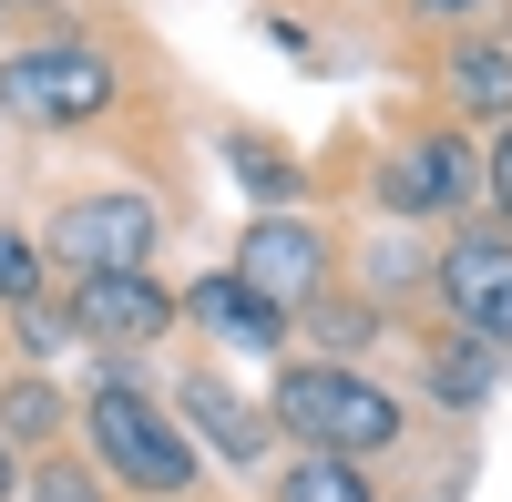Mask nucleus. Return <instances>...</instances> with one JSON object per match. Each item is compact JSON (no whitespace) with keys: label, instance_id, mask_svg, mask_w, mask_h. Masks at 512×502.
<instances>
[{"label":"nucleus","instance_id":"obj_1","mask_svg":"<svg viewBox=\"0 0 512 502\" xmlns=\"http://www.w3.org/2000/svg\"><path fill=\"white\" fill-rule=\"evenodd\" d=\"M277 421L297 431V451L369 462V451L400 441V400L379 390V380H359V369H338V359H308V369H287V380H277Z\"/></svg>","mask_w":512,"mask_h":502},{"label":"nucleus","instance_id":"obj_2","mask_svg":"<svg viewBox=\"0 0 512 502\" xmlns=\"http://www.w3.org/2000/svg\"><path fill=\"white\" fill-rule=\"evenodd\" d=\"M113 62L93 52V41H31V52L0 62V113L31 123V134H82V123L113 113Z\"/></svg>","mask_w":512,"mask_h":502},{"label":"nucleus","instance_id":"obj_3","mask_svg":"<svg viewBox=\"0 0 512 502\" xmlns=\"http://www.w3.org/2000/svg\"><path fill=\"white\" fill-rule=\"evenodd\" d=\"M82 431H93V451H103V472L113 482H134V492H154V502H175L185 482H195V451H185V431L164 421V410L123 380H93V400H82Z\"/></svg>","mask_w":512,"mask_h":502},{"label":"nucleus","instance_id":"obj_4","mask_svg":"<svg viewBox=\"0 0 512 502\" xmlns=\"http://www.w3.org/2000/svg\"><path fill=\"white\" fill-rule=\"evenodd\" d=\"M154 236H164L154 195L113 185V195H72L62 216H52V246H41V257H62V267H82V277H113V267H144Z\"/></svg>","mask_w":512,"mask_h":502},{"label":"nucleus","instance_id":"obj_5","mask_svg":"<svg viewBox=\"0 0 512 502\" xmlns=\"http://www.w3.org/2000/svg\"><path fill=\"white\" fill-rule=\"evenodd\" d=\"M226 277H246L267 308H318L328 298V236L308 226V216H256L246 236H236V267Z\"/></svg>","mask_w":512,"mask_h":502},{"label":"nucleus","instance_id":"obj_6","mask_svg":"<svg viewBox=\"0 0 512 502\" xmlns=\"http://www.w3.org/2000/svg\"><path fill=\"white\" fill-rule=\"evenodd\" d=\"M431 287L461 308V328H472L482 349H512V236H461L431 257Z\"/></svg>","mask_w":512,"mask_h":502},{"label":"nucleus","instance_id":"obj_7","mask_svg":"<svg viewBox=\"0 0 512 502\" xmlns=\"http://www.w3.org/2000/svg\"><path fill=\"white\" fill-rule=\"evenodd\" d=\"M72 328L82 339H103V349H123V339H164L175 328V298L144 277V267H113V277H82V298H72Z\"/></svg>","mask_w":512,"mask_h":502},{"label":"nucleus","instance_id":"obj_8","mask_svg":"<svg viewBox=\"0 0 512 502\" xmlns=\"http://www.w3.org/2000/svg\"><path fill=\"white\" fill-rule=\"evenodd\" d=\"M472 185H482V154L461 134H431V144H410L390 175H379V205H390V216H451Z\"/></svg>","mask_w":512,"mask_h":502},{"label":"nucleus","instance_id":"obj_9","mask_svg":"<svg viewBox=\"0 0 512 502\" xmlns=\"http://www.w3.org/2000/svg\"><path fill=\"white\" fill-rule=\"evenodd\" d=\"M185 318L216 328L226 349H287V308H267L246 277H195V287H185Z\"/></svg>","mask_w":512,"mask_h":502},{"label":"nucleus","instance_id":"obj_10","mask_svg":"<svg viewBox=\"0 0 512 502\" xmlns=\"http://www.w3.org/2000/svg\"><path fill=\"white\" fill-rule=\"evenodd\" d=\"M175 410H185V421L226 451V462H256V451H267V421H256V410H246V400L216 380V369H195V380L175 390Z\"/></svg>","mask_w":512,"mask_h":502},{"label":"nucleus","instance_id":"obj_11","mask_svg":"<svg viewBox=\"0 0 512 502\" xmlns=\"http://www.w3.org/2000/svg\"><path fill=\"white\" fill-rule=\"evenodd\" d=\"M277 502H379V492H369L359 462H338V451H297L287 482H277Z\"/></svg>","mask_w":512,"mask_h":502},{"label":"nucleus","instance_id":"obj_12","mask_svg":"<svg viewBox=\"0 0 512 502\" xmlns=\"http://www.w3.org/2000/svg\"><path fill=\"white\" fill-rule=\"evenodd\" d=\"M451 93H461V113H502L512 123V52H492V41L451 52Z\"/></svg>","mask_w":512,"mask_h":502},{"label":"nucleus","instance_id":"obj_13","mask_svg":"<svg viewBox=\"0 0 512 502\" xmlns=\"http://www.w3.org/2000/svg\"><path fill=\"white\" fill-rule=\"evenodd\" d=\"M62 421H72V410H62L52 380H11V390H0V441H52Z\"/></svg>","mask_w":512,"mask_h":502},{"label":"nucleus","instance_id":"obj_14","mask_svg":"<svg viewBox=\"0 0 512 502\" xmlns=\"http://www.w3.org/2000/svg\"><path fill=\"white\" fill-rule=\"evenodd\" d=\"M41 277H52V257H41V236L0 226V308H31V298H41Z\"/></svg>","mask_w":512,"mask_h":502},{"label":"nucleus","instance_id":"obj_15","mask_svg":"<svg viewBox=\"0 0 512 502\" xmlns=\"http://www.w3.org/2000/svg\"><path fill=\"white\" fill-rule=\"evenodd\" d=\"M236 164H246V195H267V216H287V195H297V164H287L277 144H256V134H236Z\"/></svg>","mask_w":512,"mask_h":502},{"label":"nucleus","instance_id":"obj_16","mask_svg":"<svg viewBox=\"0 0 512 502\" xmlns=\"http://www.w3.org/2000/svg\"><path fill=\"white\" fill-rule=\"evenodd\" d=\"M431 390H441L451 410H472V400L492 390V359H482V349H441V359H431Z\"/></svg>","mask_w":512,"mask_h":502},{"label":"nucleus","instance_id":"obj_17","mask_svg":"<svg viewBox=\"0 0 512 502\" xmlns=\"http://www.w3.org/2000/svg\"><path fill=\"white\" fill-rule=\"evenodd\" d=\"M62 339H72V318H52L41 298H31V308H11V349H21V359H52Z\"/></svg>","mask_w":512,"mask_h":502},{"label":"nucleus","instance_id":"obj_18","mask_svg":"<svg viewBox=\"0 0 512 502\" xmlns=\"http://www.w3.org/2000/svg\"><path fill=\"white\" fill-rule=\"evenodd\" d=\"M31 502H103V472H82V462H41V472H31Z\"/></svg>","mask_w":512,"mask_h":502},{"label":"nucleus","instance_id":"obj_19","mask_svg":"<svg viewBox=\"0 0 512 502\" xmlns=\"http://www.w3.org/2000/svg\"><path fill=\"white\" fill-rule=\"evenodd\" d=\"M410 277H431L410 246H379V257H369V287H379V298H390V287H410Z\"/></svg>","mask_w":512,"mask_h":502},{"label":"nucleus","instance_id":"obj_20","mask_svg":"<svg viewBox=\"0 0 512 502\" xmlns=\"http://www.w3.org/2000/svg\"><path fill=\"white\" fill-rule=\"evenodd\" d=\"M482 195L512 216V123H502V144H492V164H482Z\"/></svg>","mask_w":512,"mask_h":502},{"label":"nucleus","instance_id":"obj_21","mask_svg":"<svg viewBox=\"0 0 512 502\" xmlns=\"http://www.w3.org/2000/svg\"><path fill=\"white\" fill-rule=\"evenodd\" d=\"M0 502H11V441H0Z\"/></svg>","mask_w":512,"mask_h":502},{"label":"nucleus","instance_id":"obj_22","mask_svg":"<svg viewBox=\"0 0 512 502\" xmlns=\"http://www.w3.org/2000/svg\"><path fill=\"white\" fill-rule=\"evenodd\" d=\"M431 11H472V0H431Z\"/></svg>","mask_w":512,"mask_h":502},{"label":"nucleus","instance_id":"obj_23","mask_svg":"<svg viewBox=\"0 0 512 502\" xmlns=\"http://www.w3.org/2000/svg\"><path fill=\"white\" fill-rule=\"evenodd\" d=\"M0 11H31V0H0Z\"/></svg>","mask_w":512,"mask_h":502}]
</instances>
